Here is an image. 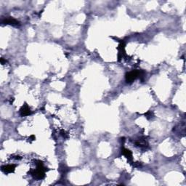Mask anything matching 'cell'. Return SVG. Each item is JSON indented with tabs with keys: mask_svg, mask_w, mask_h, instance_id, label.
I'll list each match as a JSON object with an SVG mask.
<instances>
[{
	"mask_svg": "<svg viewBox=\"0 0 186 186\" xmlns=\"http://www.w3.org/2000/svg\"><path fill=\"white\" fill-rule=\"evenodd\" d=\"M44 172L45 168L44 167L42 162L40 161H38V163H36V169L31 172V175L34 178L41 180V179H43L44 177Z\"/></svg>",
	"mask_w": 186,
	"mask_h": 186,
	"instance_id": "obj_1",
	"label": "cell"
},
{
	"mask_svg": "<svg viewBox=\"0 0 186 186\" xmlns=\"http://www.w3.org/2000/svg\"><path fill=\"white\" fill-rule=\"evenodd\" d=\"M140 75V71H132L126 74V81L127 83H132Z\"/></svg>",
	"mask_w": 186,
	"mask_h": 186,
	"instance_id": "obj_2",
	"label": "cell"
},
{
	"mask_svg": "<svg viewBox=\"0 0 186 186\" xmlns=\"http://www.w3.org/2000/svg\"><path fill=\"white\" fill-rule=\"evenodd\" d=\"M2 23H4V24H9V25L12 26H18L19 25V22L17 20L14 19L13 18L8 17L5 18L4 20H2Z\"/></svg>",
	"mask_w": 186,
	"mask_h": 186,
	"instance_id": "obj_3",
	"label": "cell"
},
{
	"mask_svg": "<svg viewBox=\"0 0 186 186\" xmlns=\"http://www.w3.org/2000/svg\"><path fill=\"white\" fill-rule=\"evenodd\" d=\"M20 115H21V116H27L31 114V109L28 107V105L25 104V105L21 108V109H20Z\"/></svg>",
	"mask_w": 186,
	"mask_h": 186,
	"instance_id": "obj_4",
	"label": "cell"
},
{
	"mask_svg": "<svg viewBox=\"0 0 186 186\" xmlns=\"http://www.w3.org/2000/svg\"><path fill=\"white\" fill-rule=\"evenodd\" d=\"M16 169L15 165H5V166H2V171L5 173H11L13 172Z\"/></svg>",
	"mask_w": 186,
	"mask_h": 186,
	"instance_id": "obj_5",
	"label": "cell"
},
{
	"mask_svg": "<svg viewBox=\"0 0 186 186\" xmlns=\"http://www.w3.org/2000/svg\"><path fill=\"white\" fill-rule=\"evenodd\" d=\"M122 154H123V155L125 156L126 158H128V160H129V161H131V160L132 159V152H131V151L129 150H128V149L123 148Z\"/></svg>",
	"mask_w": 186,
	"mask_h": 186,
	"instance_id": "obj_6",
	"label": "cell"
}]
</instances>
